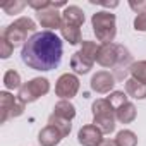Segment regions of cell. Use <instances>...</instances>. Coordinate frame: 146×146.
Returning <instances> with one entry per match:
<instances>
[{"label": "cell", "mask_w": 146, "mask_h": 146, "mask_svg": "<svg viewBox=\"0 0 146 146\" xmlns=\"http://www.w3.org/2000/svg\"><path fill=\"white\" fill-rule=\"evenodd\" d=\"M36 17H38V23L43 26V28H48V29H60V26H62V14L57 11V9H46V11H41V12H38L36 14Z\"/></svg>", "instance_id": "7c38bea8"}, {"label": "cell", "mask_w": 146, "mask_h": 146, "mask_svg": "<svg viewBox=\"0 0 146 146\" xmlns=\"http://www.w3.org/2000/svg\"><path fill=\"white\" fill-rule=\"evenodd\" d=\"M53 113L58 115V117H62V119H65V120H72V119L76 117V107L72 105L69 100H60V102L55 103Z\"/></svg>", "instance_id": "ac0fdd59"}, {"label": "cell", "mask_w": 146, "mask_h": 146, "mask_svg": "<svg viewBox=\"0 0 146 146\" xmlns=\"http://www.w3.org/2000/svg\"><path fill=\"white\" fill-rule=\"evenodd\" d=\"M96 62L102 67H110L115 70L113 78L115 79H124L125 74L129 72L132 62V55L131 52L124 46V45H117V43H105L100 45V50L96 53Z\"/></svg>", "instance_id": "7a4b0ae2"}, {"label": "cell", "mask_w": 146, "mask_h": 146, "mask_svg": "<svg viewBox=\"0 0 146 146\" xmlns=\"http://www.w3.org/2000/svg\"><path fill=\"white\" fill-rule=\"evenodd\" d=\"M125 93L136 100H144L146 98V84L136 81L134 78L125 79Z\"/></svg>", "instance_id": "e0dca14e"}, {"label": "cell", "mask_w": 146, "mask_h": 146, "mask_svg": "<svg viewBox=\"0 0 146 146\" xmlns=\"http://www.w3.org/2000/svg\"><path fill=\"white\" fill-rule=\"evenodd\" d=\"M79 91V79L78 76L74 74H62L58 79H57V84H55V95L62 100H70L74 98Z\"/></svg>", "instance_id": "ba28073f"}, {"label": "cell", "mask_w": 146, "mask_h": 146, "mask_svg": "<svg viewBox=\"0 0 146 146\" xmlns=\"http://www.w3.org/2000/svg\"><path fill=\"white\" fill-rule=\"evenodd\" d=\"M134 29L136 31H146V12L137 14L134 17Z\"/></svg>", "instance_id": "4316f807"}, {"label": "cell", "mask_w": 146, "mask_h": 146, "mask_svg": "<svg viewBox=\"0 0 146 146\" xmlns=\"http://www.w3.org/2000/svg\"><path fill=\"white\" fill-rule=\"evenodd\" d=\"M62 139H64L62 132H60L58 129H55L53 125L43 127V129L40 131V134H38V143H40L41 146H57Z\"/></svg>", "instance_id": "4fadbf2b"}, {"label": "cell", "mask_w": 146, "mask_h": 146, "mask_svg": "<svg viewBox=\"0 0 146 146\" xmlns=\"http://www.w3.org/2000/svg\"><path fill=\"white\" fill-rule=\"evenodd\" d=\"M115 143H117V146H136L137 144V136L132 131L124 129V131H120L117 134Z\"/></svg>", "instance_id": "44dd1931"}, {"label": "cell", "mask_w": 146, "mask_h": 146, "mask_svg": "<svg viewBox=\"0 0 146 146\" xmlns=\"http://www.w3.org/2000/svg\"><path fill=\"white\" fill-rule=\"evenodd\" d=\"M4 84L7 90H19L23 84H21V76H19V72L11 69L5 72V76H4Z\"/></svg>", "instance_id": "7402d4cb"}, {"label": "cell", "mask_w": 146, "mask_h": 146, "mask_svg": "<svg viewBox=\"0 0 146 146\" xmlns=\"http://www.w3.org/2000/svg\"><path fill=\"white\" fill-rule=\"evenodd\" d=\"M91 90L95 93H100V95H105V93H110L115 86V78L113 74L107 70H98L96 74H93L91 78Z\"/></svg>", "instance_id": "30bf717a"}, {"label": "cell", "mask_w": 146, "mask_h": 146, "mask_svg": "<svg viewBox=\"0 0 146 146\" xmlns=\"http://www.w3.org/2000/svg\"><path fill=\"white\" fill-rule=\"evenodd\" d=\"M95 62L96 60L91 58L90 55H86L83 50H78L74 55H72V58H70V67L74 69L76 74H88Z\"/></svg>", "instance_id": "8fae6325"}, {"label": "cell", "mask_w": 146, "mask_h": 146, "mask_svg": "<svg viewBox=\"0 0 146 146\" xmlns=\"http://www.w3.org/2000/svg\"><path fill=\"white\" fill-rule=\"evenodd\" d=\"M91 26H93V33H95L96 40L102 41V45L113 41V38H115V35H117L115 14L107 12V11L95 12V14L91 16Z\"/></svg>", "instance_id": "277c9868"}, {"label": "cell", "mask_w": 146, "mask_h": 146, "mask_svg": "<svg viewBox=\"0 0 146 146\" xmlns=\"http://www.w3.org/2000/svg\"><path fill=\"white\" fill-rule=\"evenodd\" d=\"M60 33H62V38L65 41H69L70 45H79V43H83L81 41V29H79V26L69 24V23H62Z\"/></svg>", "instance_id": "9a60e30c"}, {"label": "cell", "mask_w": 146, "mask_h": 146, "mask_svg": "<svg viewBox=\"0 0 146 146\" xmlns=\"http://www.w3.org/2000/svg\"><path fill=\"white\" fill-rule=\"evenodd\" d=\"M81 50H83L86 55H90L91 58L96 60V53H98V50H100V45H96L95 41H83V43H81Z\"/></svg>", "instance_id": "d4e9b609"}, {"label": "cell", "mask_w": 146, "mask_h": 146, "mask_svg": "<svg viewBox=\"0 0 146 146\" xmlns=\"http://www.w3.org/2000/svg\"><path fill=\"white\" fill-rule=\"evenodd\" d=\"M62 41L52 31L35 33L23 46V62L35 70H52L62 60Z\"/></svg>", "instance_id": "6da1fadb"}, {"label": "cell", "mask_w": 146, "mask_h": 146, "mask_svg": "<svg viewBox=\"0 0 146 146\" xmlns=\"http://www.w3.org/2000/svg\"><path fill=\"white\" fill-rule=\"evenodd\" d=\"M136 115H137L136 107H134L131 102H127V103H124L122 107L115 108V119H117L120 124H131V122H134Z\"/></svg>", "instance_id": "2e32d148"}, {"label": "cell", "mask_w": 146, "mask_h": 146, "mask_svg": "<svg viewBox=\"0 0 146 146\" xmlns=\"http://www.w3.org/2000/svg\"><path fill=\"white\" fill-rule=\"evenodd\" d=\"M48 91H50V83H48V79H46V78H35V79L24 83V84L19 88L17 100L23 102L24 105H26V103H33V102H36L38 98L45 96Z\"/></svg>", "instance_id": "8992f818"}, {"label": "cell", "mask_w": 146, "mask_h": 146, "mask_svg": "<svg viewBox=\"0 0 146 146\" xmlns=\"http://www.w3.org/2000/svg\"><path fill=\"white\" fill-rule=\"evenodd\" d=\"M12 52H14V46L2 36V38H0V57H2V58H9L12 55Z\"/></svg>", "instance_id": "484cf974"}, {"label": "cell", "mask_w": 146, "mask_h": 146, "mask_svg": "<svg viewBox=\"0 0 146 146\" xmlns=\"http://www.w3.org/2000/svg\"><path fill=\"white\" fill-rule=\"evenodd\" d=\"M100 146H117V143H115V139H103V143Z\"/></svg>", "instance_id": "f546056e"}, {"label": "cell", "mask_w": 146, "mask_h": 146, "mask_svg": "<svg viewBox=\"0 0 146 146\" xmlns=\"http://www.w3.org/2000/svg\"><path fill=\"white\" fill-rule=\"evenodd\" d=\"M36 33V24L33 19L29 17H19L16 19L12 24H9L4 31H2V36L16 48L19 45H26V41Z\"/></svg>", "instance_id": "3957f363"}, {"label": "cell", "mask_w": 146, "mask_h": 146, "mask_svg": "<svg viewBox=\"0 0 146 146\" xmlns=\"http://www.w3.org/2000/svg\"><path fill=\"white\" fill-rule=\"evenodd\" d=\"M131 72V78H134L136 81L146 84V60H139V62H134L129 69Z\"/></svg>", "instance_id": "ffe728a7"}, {"label": "cell", "mask_w": 146, "mask_h": 146, "mask_svg": "<svg viewBox=\"0 0 146 146\" xmlns=\"http://www.w3.org/2000/svg\"><path fill=\"white\" fill-rule=\"evenodd\" d=\"M62 21L74 24V26H83L84 24V12L78 5H67L62 12Z\"/></svg>", "instance_id": "5bb4252c"}, {"label": "cell", "mask_w": 146, "mask_h": 146, "mask_svg": "<svg viewBox=\"0 0 146 146\" xmlns=\"http://www.w3.org/2000/svg\"><path fill=\"white\" fill-rule=\"evenodd\" d=\"M48 125H53L55 129H58L64 137L69 136L70 127H72V125H70V120H65V119H62V117H58V115H55V113H52V115L48 117Z\"/></svg>", "instance_id": "d6986e66"}, {"label": "cell", "mask_w": 146, "mask_h": 146, "mask_svg": "<svg viewBox=\"0 0 146 146\" xmlns=\"http://www.w3.org/2000/svg\"><path fill=\"white\" fill-rule=\"evenodd\" d=\"M107 100L110 102V105H112L113 110H115V108L122 107L124 103H127V95H124V91H112Z\"/></svg>", "instance_id": "603a6c76"}, {"label": "cell", "mask_w": 146, "mask_h": 146, "mask_svg": "<svg viewBox=\"0 0 146 146\" xmlns=\"http://www.w3.org/2000/svg\"><path fill=\"white\" fill-rule=\"evenodd\" d=\"M78 141L83 146H100L103 143V132L95 124H88V125H83L79 129Z\"/></svg>", "instance_id": "9c48e42d"}, {"label": "cell", "mask_w": 146, "mask_h": 146, "mask_svg": "<svg viewBox=\"0 0 146 146\" xmlns=\"http://www.w3.org/2000/svg\"><path fill=\"white\" fill-rule=\"evenodd\" d=\"M24 103L19 102L17 98H14L9 91H2L0 93V122L5 124L9 119L19 117L24 113Z\"/></svg>", "instance_id": "52a82bcc"}, {"label": "cell", "mask_w": 146, "mask_h": 146, "mask_svg": "<svg viewBox=\"0 0 146 146\" xmlns=\"http://www.w3.org/2000/svg\"><path fill=\"white\" fill-rule=\"evenodd\" d=\"M129 7L134 11V12H137V14H143V12H146V0H141V2H129Z\"/></svg>", "instance_id": "f1b7e54d"}, {"label": "cell", "mask_w": 146, "mask_h": 146, "mask_svg": "<svg viewBox=\"0 0 146 146\" xmlns=\"http://www.w3.org/2000/svg\"><path fill=\"white\" fill-rule=\"evenodd\" d=\"M91 110H93V124L103 134H110L115 129V110L110 105V102L98 98L93 102Z\"/></svg>", "instance_id": "5b68a950"}, {"label": "cell", "mask_w": 146, "mask_h": 146, "mask_svg": "<svg viewBox=\"0 0 146 146\" xmlns=\"http://www.w3.org/2000/svg\"><path fill=\"white\" fill-rule=\"evenodd\" d=\"M26 5H28L26 2H19V0H14V2L2 4V11L7 12V14H17V12H21Z\"/></svg>", "instance_id": "cb8c5ba5"}, {"label": "cell", "mask_w": 146, "mask_h": 146, "mask_svg": "<svg viewBox=\"0 0 146 146\" xmlns=\"http://www.w3.org/2000/svg\"><path fill=\"white\" fill-rule=\"evenodd\" d=\"M28 5H29L31 9H35V11L41 12V11L50 9V7H52V2H48V0H43V2H28Z\"/></svg>", "instance_id": "83f0119b"}]
</instances>
